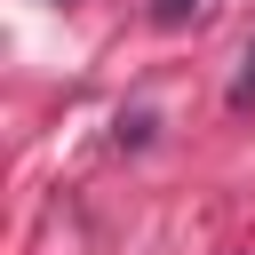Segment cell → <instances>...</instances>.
I'll use <instances>...</instances> for the list:
<instances>
[{
    "label": "cell",
    "mask_w": 255,
    "mask_h": 255,
    "mask_svg": "<svg viewBox=\"0 0 255 255\" xmlns=\"http://www.w3.org/2000/svg\"><path fill=\"white\" fill-rule=\"evenodd\" d=\"M199 0H151V24H191Z\"/></svg>",
    "instance_id": "1"
},
{
    "label": "cell",
    "mask_w": 255,
    "mask_h": 255,
    "mask_svg": "<svg viewBox=\"0 0 255 255\" xmlns=\"http://www.w3.org/2000/svg\"><path fill=\"white\" fill-rule=\"evenodd\" d=\"M231 104H239V112H247V104H255V48H247V56H239V80H231Z\"/></svg>",
    "instance_id": "2"
}]
</instances>
